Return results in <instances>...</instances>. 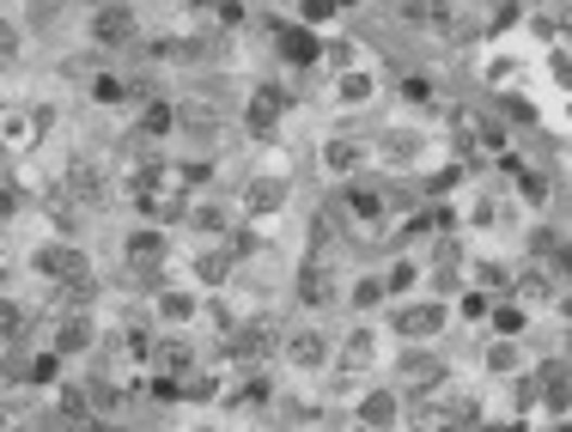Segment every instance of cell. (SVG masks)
Returning a JSON list of instances; mask_svg holds the SVG:
<instances>
[{"instance_id": "1", "label": "cell", "mask_w": 572, "mask_h": 432, "mask_svg": "<svg viewBox=\"0 0 572 432\" xmlns=\"http://www.w3.org/2000/svg\"><path fill=\"white\" fill-rule=\"evenodd\" d=\"M450 329V305L445 298H408V305H396L390 310V335H403L408 347H433L438 335Z\"/></svg>"}, {"instance_id": "2", "label": "cell", "mask_w": 572, "mask_h": 432, "mask_svg": "<svg viewBox=\"0 0 572 432\" xmlns=\"http://www.w3.org/2000/svg\"><path fill=\"white\" fill-rule=\"evenodd\" d=\"M280 359H287V371H305V378H317V371L335 366V335L317 323H298L280 335Z\"/></svg>"}, {"instance_id": "3", "label": "cell", "mask_w": 572, "mask_h": 432, "mask_svg": "<svg viewBox=\"0 0 572 432\" xmlns=\"http://www.w3.org/2000/svg\"><path fill=\"white\" fill-rule=\"evenodd\" d=\"M354 420H359V432H396L408 420L403 390H396V384H366L354 396Z\"/></svg>"}, {"instance_id": "4", "label": "cell", "mask_w": 572, "mask_h": 432, "mask_svg": "<svg viewBox=\"0 0 572 432\" xmlns=\"http://www.w3.org/2000/svg\"><path fill=\"white\" fill-rule=\"evenodd\" d=\"M86 37H92L98 49H128V43H140L135 7H128V0H98L92 18H86Z\"/></svg>"}, {"instance_id": "5", "label": "cell", "mask_w": 572, "mask_h": 432, "mask_svg": "<svg viewBox=\"0 0 572 432\" xmlns=\"http://www.w3.org/2000/svg\"><path fill=\"white\" fill-rule=\"evenodd\" d=\"M323 37L329 31H310V25H298V18H280L275 25L280 67H323Z\"/></svg>"}, {"instance_id": "6", "label": "cell", "mask_w": 572, "mask_h": 432, "mask_svg": "<svg viewBox=\"0 0 572 432\" xmlns=\"http://www.w3.org/2000/svg\"><path fill=\"white\" fill-rule=\"evenodd\" d=\"M31 268L49 280V287H67V280L92 275V263H86V250L74 244V238H55V244H37L31 250Z\"/></svg>"}, {"instance_id": "7", "label": "cell", "mask_w": 572, "mask_h": 432, "mask_svg": "<svg viewBox=\"0 0 572 432\" xmlns=\"http://www.w3.org/2000/svg\"><path fill=\"white\" fill-rule=\"evenodd\" d=\"M341 214L354 219V226H384L390 214V189L384 183H371V177H354V183H341Z\"/></svg>"}, {"instance_id": "8", "label": "cell", "mask_w": 572, "mask_h": 432, "mask_svg": "<svg viewBox=\"0 0 572 432\" xmlns=\"http://www.w3.org/2000/svg\"><path fill=\"white\" fill-rule=\"evenodd\" d=\"M287 110H293V92H280V86H256L244 104V128L256 140H275L280 123H287Z\"/></svg>"}, {"instance_id": "9", "label": "cell", "mask_w": 572, "mask_h": 432, "mask_svg": "<svg viewBox=\"0 0 572 432\" xmlns=\"http://www.w3.org/2000/svg\"><path fill=\"white\" fill-rule=\"evenodd\" d=\"M317 158H323V170H329V177L354 183L359 170L371 165V147H366L359 135H329V140H323V153H317Z\"/></svg>"}, {"instance_id": "10", "label": "cell", "mask_w": 572, "mask_h": 432, "mask_svg": "<svg viewBox=\"0 0 572 432\" xmlns=\"http://www.w3.org/2000/svg\"><path fill=\"white\" fill-rule=\"evenodd\" d=\"M293 287H298V305H305V310L335 305V268H329V256H305L298 275H293Z\"/></svg>"}, {"instance_id": "11", "label": "cell", "mask_w": 572, "mask_h": 432, "mask_svg": "<svg viewBox=\"0 0 572 432\" xmlns=\"http://www.w3.org/2000/svg\"><path fill=\"white\" fill-rule=\"evenodd\" d=\"M396 378H403V390H420V396H438L445 390V359L438 354H427V347H408L403 354V366H396Z\"/></svg>"}, {"instance_id": "12", "label": "cell", "mask_w": 572, "mask_h": 432, "mask_svg": "<svg viewBox=\"0 0 572 432\" xmlns=\"http://www.w3.org/2000/svg\"><path fill=\"white\" fill-rule=\"evenodd\" d=\"M226 354L232 359H268V354H280V335H275V323H263V317H256V323H232V335H226Z\"/></svg>"}, {"instance_id": "13", "label": "cell", "mask_w": 572, "mask_h": 432, "mask_svg": "<svg viewBox=\"0 0 572 432\" xmlns=\"http://www.w3.org/2000/svg\"><path fill=\"white\" fill-rule=\"evenodd\" d=\"M238 207H244V219H268L287 207V177H275V170H263V177H250L244 195H238Z\"/></svg>"}, {"instance_id": "14", "label": "cell", "mask_w": 572, "mask_h": 432, "mask_svg": "<svg viewBox=\"0 0 572 432\" xmlns=\"http://www.w3.org/2000/svg\"><path fill=\"white\" fill-rule=\"evenodd\" d=\"M335 366H341V371H359V378H371V371H378V329L359 323L354 335H341V341H335Z\"/></svg>"}, {"instance_id": "15", "label": "cell", "mask_w": 572, "mask_h": 432, "mask_svg": "<svg viewBox=\"0 0 572 432\" xmlns=\"http://www.w3.org/2000/svg\"><path fill=\"white\" fill-rule=\"evenodd\" d=\"M153 310H158V323L165 329H183V323H195V310H202V298H195V287H158L153 293Z\"/></svg>"}, {"instance_id": "16", "label": "cell", "mask_w": 572, "mask_h": 432, "mask_svg": "<svg viewBox=\"0 0 572 432\" xmlns=\"http://www.w3.org/2000/svg\"><path fill=\"white\" fill-rule=\"evenodd\" d=\"M123 256H128V268H165V256H170L165 226H135L128 244H123Z\"/></svg>"}, {"instance_id": "17", "label": "cell", "mask_w": 572, "mask_h": 432, "mask_svg": "<svg viewBox=\"0 0 572 432\" xmlns=\"http://www.w3.org/2000/svg\"><path fill=\"white\" fill-rule=\"evenodd\" d=\"M92 341H98L92 310H67V317H62V329H55V341H49V347H55L62 359H74V354H86Z\"/></svg>"}, {"instance_id": "18", "label": "cell", "mask_w": 572, "mask_h": 432, "mask_svg": "<svg viewBox=\"0 0 572 432\" xmlns=\"http://www.w3.org/2000/svg\"><path fill=\"white\" fill-rule=\"evenodd\" d=\"M135 135L140 140H170V135H177V104H170V98H140Z\"/></svg>"}, {"instance_id": "19", "label": "cell", "mask_w": 572, "mask_h": 432, "mask_svg": "<svg viewBox=\"0 0 572 432\" xmlns=\"http://www.w3.org/2000/svg\"><path fill=\"white\" fill-rule=\"evenodd\" d=\"M371 98H378V74H371V67L335 74V104H341V110H359V104H371Z\"/></svg>"}, {"instance_id": "20", "label": "cell", "mask_w": 572, "mask_h": 432, "mask_svg": "<svg viewBox=\"0 0 572 432\" xmlns=\"http://www.w3.org/2000/svg\"><path fill=\"white\" fill-rule=\"evenodd\" d=\"M147 366H153L158 378H189V341L158 335V341H153V359H147Z\"/></svg>"}, {"instance_id": "21", "label": "cell", "mask_w": 572, "mask_h": 432, "mask_svg": "<svg viewBox=\"0 0 572 432\" xmlns=\"http://www.w3.org/2000/svg\"><path fill=\"white\" fill-rule=\"evenodd\" d=\"M469 287H481L487 298H494V293H511V287H518V268H506V263H487V256H475V263H469Z\"/></svg>"}, {"instance_id": "22", "label": "cell", "mask_w": 572, "mask_h": 432, "mask_svg": "<svg viewBox=\"0 0 572 432\" xmlns=\"http://www.w3.org/2000/svg\"><path fill=\"white\" fill-rule=\"evenodd\" d=\"M487 371L518 378V371H524V341L518 335H487Z\"/></svg>"}, {"instance_id": "23", "label": "cell", "mask_w": 572, "mask_h": 432, "mask_svg": "<svg viewBox=\"0 0 572 432\" xmlns=\"http://www.w3.org/2000/svg\"><path fill=\"white\" fill-rule=\"evenodd\" d=\"M86 92H92V104H104V110H116V104H140V98H147V92H135V86H128L123 74H92V86H86Z\"/></svg>"}, {"instance_id": "24", "label": "cell", "mask_w": 572, "mask_h": 432, "mask_svg": "<svg viewBox=\"0 0 572 432\" xmlns=\"http://www.w3.org/2000/svg\"><path fill=\"white\" fill-rule=\"evenodd\" d=\"M371 158L403 170V165H420V147H415V135H408V128H390V135L378 140V153H371Z\"/></svg>"}, {"instance_id": "25", "label": "cell", "mask_w": 572, "mask_h": 432, "mask_svg": "<svg viewBox=\"0 0 572 432\" xmlns=\"http://www.w3.org/2000/svg\"><path fill=\"white\" fill-rule=\"evenodd\" d=\"M384 287L390 293H420V287H427V263H420V256H396V263L384 268Z\"/></svg>"}, {"instance_id": "26", "label": "cell", "mask_w": 572, "mask_h": 432, "mask_svg": "<svg viewBox=\"0 0 572 432\" xmlns=\"http://www.w3.org/2000/svg\"><path fill=\"white\" fill-rule=\"evenodd\" d=\"M189 275L202 280V287H226V280H232V256H226V244H219V250H202V256L189 263Z\"/></svg>"}, {"instance_id": "27", "label": "cell", "mask_w": 572, "mask_h": 432, "mask_svg": "<svg viewBox=\"0 0 572 432\" xmlns=\"http://www.w3.org/2000/svg\"><path fill=\"white\" fill-rule=\"evenodd\" d=\"M62 366H67V359L55 354V347H43V354L25 359V384H37V390H62V384H55V378H62Z\"/></svg>"}, {"instance_id": "28", "label": "cell", "mask_w": 572, "mask_h": 432, "mask_svg": "<svg viewBox=\"0 0 572 432\" xmlns=\"http://www.w3.org/2000/svg\"><path fill=\"white\" fill-rule=\"evenodd\" d=\"M511 183H518V195H524L530 207H548V170L518 165V158H511Z\"/></svg>"}, {"instance_id": "29", "label": "cell", "mask_w": 572, "mask_h": 432, "mask_svg": "<svg viewBox=\"0 0 572 432\" xmlns=\"http://www.w3.org/2000/svg\"><path fill=\"white\" fill-rule=\"evenodd\" d=\"M323 67L329 74H354V67H366L359 62V43L354 37H323Z\"/></svg>"}, {"instance_id": "30", "label": "cell", "mask_w": 572, "mask_h": 432, "mask_svg": "<svg viewBox=\"0 0 572 432\" xmlns=\"http://www.w3.org/2000/svg\"><path fill=\"white\" fill-rule=\"evenodd\" d=\"M390 298V287H384V268H371V275H359L354 280V293H347V305L354 310H371V305H384Z\"/></svg>"}, {"instance_id": "31", "label": "cell", "mask_w": 572, "mask_h": 432, "mask_svg": "<svg viewBox=\"0 0 572 432\" xmlns=\"http://www.w3.org/2000/svg\"><path fill=\"white\" fill-rule=\"evenodd\" d=\"M183 226H195V232H207V238H226V232H232V214L214 207V201H202V207H189Z\"/></svg>"}, {"instance_id": "32", "label": "cell", "mask_w": 572, "mask_h": 432, "mask_svg": "<svg viewBox=\"0 0 572 432\" xmlns=\"http://www.w3.org/2000/svg\"><path fill=\"white\" fill-rule=\"evenodd\" d=\"M335 0H293V18L298 25H310V31H329V25H335Z\"/></svg>"}, {"instance_id": "33", "label": "cell", "mask_w": 572, "mask_h": 432, "mask_svg": "<svg viewBox=\"0 0 572 432\" xmlns=\"http://www.w3.org/2000/svg\"><path fill=\"white\" fill-rule=\"evenodd\" d=\"M25 329H31V310L18 305V298H7V293H0V341H18Z\"/></svg>"}, {"instance_id": "34", "label": "cell", "mask_w": 572, "mask_h": 432, "mask_svg": "<svg viewBox=\"0 0 572 432\" xmlns=\"http://www.w3.org/2000/svg\"><path fill=\"white\" fill-rule=\"evenodd\" d=\"M219 244H226V256H232V263H244V256H256V250H263V238H256V226H232Z\"/></svg>"}, {"instance_id": "35", "label": "cell", "mask_w": 572, "mask_h": 432, "mask_svg": "<svg viewBox=\"0 0 572 432\" xmlns=\"http://www.w3.org/2000/svg\"><path fill=\"white\" fill-rule=\"evenodd\" d=\"M183 402H219V378L214 371H189L183 378Z\"/></svg>"}, {"instance_id": "36", "label": "cell", "mask_w": 572, "mask_h": 432, "mask_svg": "<svg viewBox=\"0 0 572 432\" xmlns=\"http://www.w3.org/2000/svg\"><path fill=\"white\" fill-rule=\"evenodd\" d=\"M524 323H530V310H518V305H499L494 310V335H518ZM518 341H524V335H518Z\"/></svg>"}, {"instance_id": "37", "label": "cell", "mask_w": 572, "mask_h": 432, "mask_svg": "<svg viewBox=\"0 0 572 432\" xmlns=\"http://www.w3.org/2000/svg\"><path fill=\"white\" fill-rule=\"evenodd\" d=\"M18 207H25V189H18L7 170H0V219H18Z\"/></svg>"}, {"instance_id": "38", "label": "cell", "mask_w": 572, "mask_h": 432, "mask_svg": "<svg viewBox=\"0 0 572 432\" xmlns=\"http://www.w3.org/2000/svg\"><path fill=\"white\" fill-rule=\"evenodd\" d=\"M433 92H438V86L427 74H408L403 79V98H408V104H433Z\"/></svg>"}, {"instance_id": "39", "label": "cell", "mask_w": 572, "mask_h": 432, "mask_svg": "<svg viewBox=\"0 0 572 432\" xmlns=\"http://www.w3.org/2000/svg\"><path fill=\"white\" fill-rule=\"evenodd\" d=\"M457 317H469V323H475V317H494V298L487 293H463L457 298Z\"/></svg>"}, {"instance_id": "40", "label": "cell", "mask_w": 572, "mask_h": 432, "mask_svg": "<svg viewBox=\"0 0 572 432\" xmlns=\"http://www.w3.org/2000/svg\"><path fill=\"white\" fill-rule=\"evenodd\" d=\"M548 67H555V79H560V86H572V43H555Z\"/></svg>"}, {"instance_id": "41", "label": "cell", "mask_w": 572, "mask_h": 432, "mask_svg": "<svg viewBox=\"0 0 572 432\" xmlns=\"http://www.w3.org/2000/svg\"><path fill=\"white\" fill-rule=\"evenodd\" d=\"M18 43H25V31H18V25H7V18H0V55H18Z\"/></svg>"}, {"instance_id": "42", "label": "cell", "mask_w": 572, "mask_h": 432, "mask_svg": "<svg viewBox=\"0 0 572 432\" xmlns=\"http://www.w3.org/2000/svg\"><path fill=\"white\" fill-rule=\"evenodd\" d=\"M219 25H244V0H219Z\"/></svg>"}, {"instance_id": "43", "label": "cell", "mask_w": 572, "mask_h": 432, "mask_svg": "<svg viewBox=\"0 0 572 432\" xmlns=\"http://www.w3.org/2000/svg\"><path fill=\"white\" fill-rule=\"evenodd\" d=\"M548 268H555V275H560V280H567V275H572V244H560V250H555V256H548Z\"/></svg>"}, {"instance_id": "44", "label": "cell", "mask_w": 572, "mask_h": 432, "mask_svg": "<svg viewBox=\"0 0 572 432\" xmlns=\"http://www.w3.org/2000/svg\"><path fill=\"white\" fill-rule=\"evenodd\" d=\"M189 13H219V0H183Z\"/></svg>"}, {"instance_id": "45", "label": "cell", "mask_w": 572, "mask_h": 432, "mask_svg": "<svg viewBox=\"0 0 572 432\" xmlns=\"http://www.w3.org/2000/svg\"><path fill=\"white\" fill-rule=\"evenodd\" d=\"M7 432H43V427H37V420H13Z\"/></svg>"}, {"instance_id": "46", "label": "cell", "mask_w": 572, "mask_h": 432, "mask_svg": "<svg viewBox=\"0 0 572 432\" xmlns=\"http://www.w3.org/2000/svg\"><path fill=\"white\" fill-rule=\"evenodd\" d=\"M335 7H359V0H335Z\"/></svg>"}, {"instance_id": "47", "label": "cell", "mask_w": 572, "mask_h": 432, "mask_svg": "<svg viewBox=\"0 0 572 432\" xmlns=\"http://www.w3.org/2000/svg\"><path fill=\"white\" fill-rule=\"evenodd\" d=\"M0 153H7V147H0Z\"/></svg>"}, {"instance_id": "48", "label": "cell", "mask_w": 572, "mask_h": 432, "mask_svg": "<svg viewBox=\"0 0 572 432\" xmlns=\"http://www.w3.org/2000/svg\"><path fill=\"white\" fill-rule=\"evenodd\" d=\"M256 432H263V427H256Z\"/></svg>"}]
</instances>
